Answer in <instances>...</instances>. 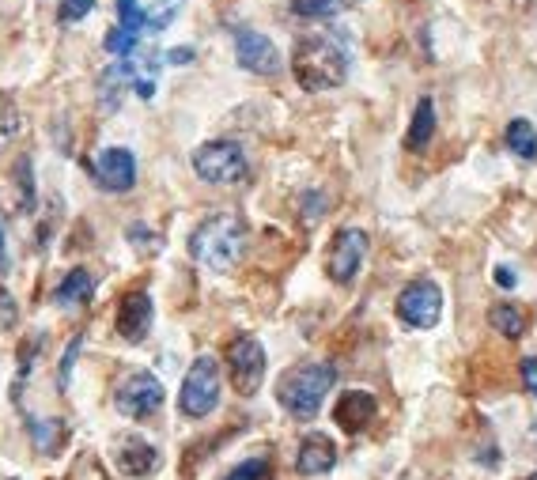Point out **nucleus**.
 I'll use <instances>...</instances> for the list:
<instances>
[{
    "label": "nucleus",
    "mask_w": 537,
    "mask_h": 480,
    "mask_svg": "<svg viewBox=\"0 0 537 480\" xmlns=\"http://www.w3.org/2000/svg\"><path fill=\"white\" fill-rule=\"evenodd\" d=\"M367 258V235L360 227H345L333 235L330 258H326V273H330L333 284H352L360 265Z\"/></svg>",
    "instance_id": "11"
},
{
    "label": "nucleus",
    "mask_w": 537,
    "mask_h": 480,
    "mask_svg": "<svg viewBox=\"0 0 537 480\" xmlns=\"http://www.w3.org/2000/svg\"><path fill=\"white\" fill-rule=\"evenodd\" d=\"M345 8V0H292V12L299 19H330Z\"/></svg>",
    "instance_id": "21"
},
{
    "label": "nucleus",
    "mask_w": 537,
    "mask_h": 480,
    "mask_svg": "<svg viewBox=\"0 0 537 480\" xmlns=\"http://www.w3.org/2000/svg\"><path fill=\"white\" fill-rule=\"evenodd\" d=\"M106 50L114 53V57H137V50H140L137 31H129V27H114V31L106 35Z\"/></svg>",
    "instance_id": "23"
},
{
    "label": "nucleus",
    "mask_w": 537,
    "mask_h": 480,
    "mask_svg": "<svg viewBox=\"0 0 537 480\" xmlns=\"http://www.w3.org/2000/svg\"><path fill=\"white\" fill-rule=\"evenodd\" d=\"M114 465H118V473H125V477H148V473L159 465V450L148 443V439L129 435V439H122V443H118Z\"/></svg>",
    "instance_id": "16"
},
{
    "label": "nucleus",
    "mask_w": 537,
    "mask_h": 480,
    "mask_svg": "<svg viewBox=\"0 0 537 480\" xmlns=\"http://www.w3.org/2000/svg\"><path fill=\"white\" fill-rule=\"evenodd\" d=\"M246 250V223L235 212H216L193 227L190 235V258L205 265L212 273H227L243 261Z\"/></svg>",
    "instance_id": "2"
},
{
    "label": "nucleus",
    "mask_w": 537,
    "mask_h": 480,
    "mask_svg": "<svg viewBox=\"0 0 537 480\" xmlns=\"http://www.w3.org/2000/svg\"><path fill=\"white\" fill-rule=\"evenodd\" d=\"M224 480H273V462L269 458H250V462L235 465Z\"/></svg>",
    "instance_id": "24"
},
{
    "label": "nucleus",
    "mask_w": 537,
    "mask_h": 480,
    "mask_svg": "<svg viewBox=\"0 0 537 480\" xmlns=\"http://www.w3.org/2000/svg\"><path fill=\"white\" fill-rule=\"evenodd\" d=\"M95 295V273H87V269H72L61 284H57V292H53V303L57 307H80Z\"/></svg>",
    "instance_id": "17"
},
{
    "label": "nucleus",
    "mask_w": 537,
    "mask_h": 480,
    "mask_svg": "<svg viewBox=\"0 0 537 480\" xmlns=\"http://www.w3.org/2000/svg\"><path fill=\"white\" fill-rule=\"evenodd\" d=\"M348 46L341 35H303L292 50L295 84L303 91H333L348 80Z\"/></svg>",
    "instance_id": "1"
},
{
    "label": "nucleus",
    "mask_w": 537,
    "mask_h": 480,
    "mask_svg": "<svg viewBox=\"0 0 537 480\" xmlns=\"http://www.w3.org/2000/svg\"><path fill=\"white\" fill-rule=\"evenodd\" d=\"M488 326L500 329L507 341H519L522 333H526V318H522L519 307H511V303H496V307L488 310Z\"/></svg>",
    "instance_id": "20"
},
{
    "label": "nucleus",
    "mask_w": 537,
    "mask_h": 480,
    "mask_svg": "<svg viewBox=\"0 0 537 480\" xmlns=\"http://www.w3.org/2000/svg\"><path fill=\"white\" fill-rule=\"evenodd\" d=\"M492 280H496L500 288H515V284H519V280H515V269H507V265H496Z\"/></svg>",
    "instance_id": "30"
},
{
    "label": "nucleus",
    "mask_w": 537,
    "mask_h": 480,
    "mask_svg": "<svg viewBox=\"0 0 537 480\" xmlns=\"http://www.w3.org/2000/svg\"><path fill=\"white\" fill-rule=\"evenodd\" d=\"M167 61H171V65H186V61H193V50H171Z\"/></svg>",
    "instance_id": "31"
},
{
    "label": "nucleus",
    "mask_w": 537,
    "mask_h": 480,
    "mask_svg": "<svg viewBox=\"0 0 537 480\" xmlns=\"http://www.w3.org/2000/svg\"><path fill=\"white\" fill-rule=\"evenodd\" d=\"M91 8H95V0H61V19H65V23H76V19H84Z\"/></svg>",
    "instance_id": "28"
},
{
    "label": "nucleus",
    "mask_w": 537,
    "mask_h": 480,
    "mask_svg": "<svg viewBox=\"0 0 537 480\" xmlns=\"http://www.w3.org/2000/svg\"><path fill=\"white\" fill-rule=\"evenodd\" d=\"M152 318H156V307H152V295L148 292H129L122 303H118V333H122L129 344H137L148 337Z\"/></svg>",
    "instance_id": "13"
},
{
    "label": "nucleus",
    "mask_w": 537,
    "mask_h": 480,
    "mask_svg": "<svg viewBox=\"0 0 537 480\" xmlns=\"http://www.w3.org/2000/svg\"><path fill=\"white\" fill-rule=\"evenodd\" d=\"M216 405H220V363L212 356H197L193 367L186 371V378H182L178 409L190 420H205Z\"/></svg>",
    "instance_id": "5"
},
{
    "label": "nucleus",
    "mask_w": 537,
    "mask_h": 480,
    "mask_svg": "<svg viewBox=\"0 0 537 480\" xmlns=\"http://www.w3.org/2000/svg\"><path fill=\"white\" fill-rule=\"evenodd\" d=\"M333 382H337L333 363H303V367H292V371L280 375L277 401L292 412L295 420H314L326 394L333 390Z\"/></svg>",
    "instance_id": "3"
},
{
    "label": "nucleus",
    "mask_w": 537,
    "mask_h": 480,
    "mask_svg": "<svg viewBox=\"0 0 537 480\" xmlns=\"http://www.w3.org/2000/svg\"><path fill=\"white\" fill-rule=\"evenodd\" d=\"M375 412H379L375 394H367V390H348V394H341V401L333 405V420H337L348 435H356V431H364L367 424L375 420Z\"/></svg>",
    "instance_id": "14"
},
{
    "label": "nucleus",
    "mask_w": 537,
    "mask_h": 480,
    "mask_svg": "<svg viewBox=\"0 0 537 480\" xmlns=\"http://www.w3.org/2000/svg\"><path fill=\"white\" fill-rule=\"evenodd\" d=\"M519 371H522V386H526V390L537 397V356H526Z\"/></svg>",
    "instance_id": "29"
},
{
    "label": "nucleus",
    "mask_w": 537,
    "mask_h": 480,
    "mask_svg": "<svg viewBox=\"0 0 537 480\" xmlns=\"http://www.w3.org/2000/svg\"><path fill=\"white\" fill-rule=\"evenodd\" d=\"M333 465H337V446H333V439L322 435V431H311V435L299 443L295 469H299L303 477H322V473H330Z\"/></svg>",
    "instance_id": "15"
},
{
    "label": "nucleus",
    "mask_w": 537,
    "mask_h": 480,
    "mask_svg": "<svg viewBox=\"0 0 537 480\" xmlns=\"http://www.w3.org/2000/svg\"><path fill=\"white\" fill-rule=\"evenodd\" d=\"M186 0H118V23L137 35H159L182 16Z\"/></svg>",
    "instance_id": "7"
},
{
    "label": "nucleus",
    "mask_w": 537,
    "mask_h": 480,
    "mask_svg": "<svg viewBox=\"0 0 537 480\" xmlns=\"http://www.w3.org/2000/svg\"><path fill=\"white\" fill-rule=\"evenodd\" d=\"M12 174H16V186H19V208L31 212V205H35V171H31V159L23 155Z\"/></svg>",
    "instance_id": "22"
},
{
    "label": "nucleus",
    "mask_w": 537,
    "mask_h": 480,
    "mask_svg": "<svg viewBox=\"0 0 537 480\" xmlns=\"http://www.w3.org/2000/svg\"><path fill=\"white\" fill-rule=\"evenodd\" d=\"M87 174L106 193H129L137 186V159L129 148H103L95 159H87Z\"/></svg>",
    "instance_id": "10"
},
{
    "label": "nucleus",
    "mask_w": 537,
    "mask_h": 480,
    "mask_svg": "<svg viewBox=\"0 0 537 480\" xmlns=\"http://www.w3.org/2000/svg\"><path fill=\"white\" fill-rule=\"evenodd\" d=\"M193 171L208 186H239L250 174V163L235 140H208L193 152Z\"/></svg>",
    "instance_id": "4"
},
{
    "label": "nucleus",
    "mask_w": 537,
    "mask_h": 480,
    "mask_svg": "<svg viewBox=\"0 0 537 480\" xmlns=\"http://www.w3.org/2000/svg\"><path fill=\"white\" fill-rule=\"evenodd\" d=\"M534 480H537V477H534Z\"/></svg>",
    "instance_id": "33"
},
{
    "label": "nucleus",
    "mask_w": 537,
    "mask_h": 480,
    "mask_svg": "<svg viewBox=\"0 0 537 480\" xmlns=\"http://www.w3.org/2000/svg\"><path fill=\"white\" fill-rule=\"evenodd\" d=\"M235 61L254 76H277L280 72V50L258 31H239L235 35Z\"/></svg>",
    "instance_id": "12"
},
{
    "label": "nucleus",
    "mask_w": 537,
    "mask_h": 480,
    "mask_svg": "<svg viewBox=\"0 0 537 480\" xmlns=\"http://www.w3.org/2000/svg\"><path fill=\"white\" fill-rule=\"evenodd\" d=\"M12 137H19V110L8 95H0V144H8Z\"/></svg>",
    "instance_id": "25"
},
{
    "label": "nucleus",
    "mask_w": 537,
    "mask_h": 480,
    "mask_svg": "<svg viewBox=\"0 0 537 480\" xmlns=\"http://www.w3.org/2000/svg\"><path fill=\"white\" fill-rule=\"evenodd\" d=\"M114 405H118V412L129 416V420H148V416H156V412L163 409V382H159L152 371H133V375L118 386Z\"/></svg>",
    "instance_id": "9"
},
{
    "label": "nucleus",
    "mask_w": 537,
    "mask_h": 480,
    "mask_svg": "<svg viewBox=\"0 0 537 480\" xmlns=\"http://www.w3.org/2000/svg\"><path fill=\"white\" fill-rule=\"evenodd\" d=\"M0 269H4V227H0Z\"/></svg>",
    "instance_id": "32"
},
{
    "label": "nucleus",
    "mask_w": 537,
    "mask_h": 480,
    "mask_svg": "<svg viewBox=\"0 0 537 480\" xmlns=\"http://www.w3.org/2000/svg\"><path fill=\"white\" fill-rule=\"evenodd\" d=\"M80 348H84V337L76 333L69 341V352H65V360H61V371H57V382L61 386H69V378H72V363H76V356H80Z\"/></svg>",
    "instance_id": "27"
},
{
    "label": "nucleus",
    "mask_w": 537,
    "mask_h": 480,
    "mask_svg": "<svg viewBox=\"0 0 537 480\" xmlns=\"http://www.w3.org/2000/svg\"><path fill=\"white\" fill-rule=\"evenodd\" d=\"M227 375H231V386H235V394L243 397H254L261 390V382H265V348H261L258 337H235V341L227 344Z\"/></svg>",
    "instance_id": "6"
},
{
    "label": "nucleus",
    "mask_w": 537,
    "mask_h": 480,
    "mask_svg": "<svg viewBox=\"0 0 537 480\" xmlns=\"http://www.w3.org/2000/svg\"><path fill=\"white\" fill-rule=\"evenodd\" d=\"M503 144H507V152H515L519 159L534 163V159H537V129H534V121L515 118L511 125H507V133H503Z\"/></svg>",
    "instance_id": "19"
},
{
    "label": "nucleus",
    "mask_w": 537,
    "mask_h": 480,
    "mask_svg": "<svg viewBox=\"0 0 537 480\" xmlns=\"http://www.w3.org/2000/svg\"><path fill=\"white\" fill-rule=\"evenodd\" d=\"M398 318L409 329H432L443 318V292L435 280H413L398 295Z\"/></svg>",
    "instance_id": "8"
},
{
    "label": "nucleus",
    "mask_w": 537,
    "mask_h": 480,
    "mask_svg": "<svg viewBox=\"0 0 537 480\" xmlns=\"http://www.w3.org/2000/svg\"><path fill=\"white\" fill-rule=\"evenodd\" d=\"M16 326H19L16 299H12V292H8V288H0V329L8 333V329H16Z\"/></svg>",
    "instance_id": "26"
},
{
    "label": "nucleus",
    "mask_w": 537,
    "mask_h": 480,
    "mask_svg": "<svg viewBox=\"0 0 537 480\" xmlns=\"http://www.w3.org/2000/svg\"><path fill=\"white\" fill-rule=\"evenodd\" d=\"M435 137V103L432 99H420L409 121V133H405V148L409 152H424Z\"/></svg>",
    "instance_id": "18"
}]
</instances>
